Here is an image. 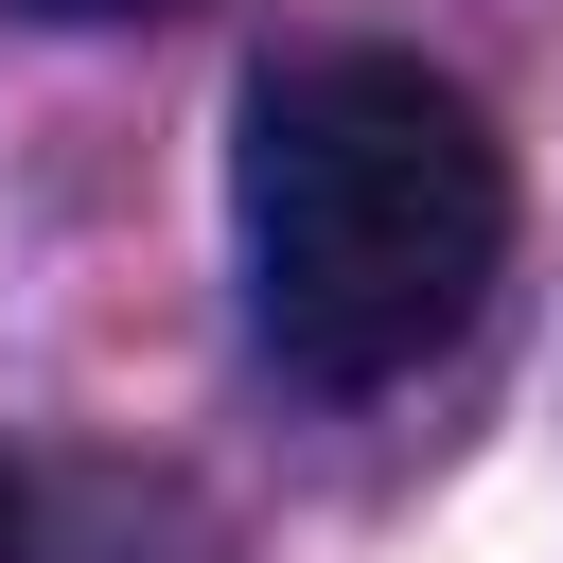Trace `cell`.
<instances>
[{
    "label": "cell",
    "mask_w": 563,
    "mask_h": 563,
    "mask_svg": "<svg viewBox=\"0 0 563 563\" xmlns=\"http://www.w3.org/2000/svg\"><path fill=\"white\" fill-rule=\"evenodd\" d=\"M0 563H18V493H0Z\"/></svg>",
    "instance_id": "3"
},
{
    "label": "cell",
    "mask_w": 563,
    "mask_h": 563,
    "mask_svg": "<svg viewBox=\"0 0 563 563\" xmlns=\"http://www.w3.org/2000/svg\"><path fill=\"white\" fill-rule=\"evenodd\" d=\"M246 334L299 387H405L510 264V141L422 53H282L229 141Z\"/></svg>",
    "instance_id": "1"
},
{
    "label": "cell",
    "mask_w": 563,
    "mask_h": 563,
    "mask_svg": "<svg viewBox=\"0 0 563 563\" xmlns=\"http://www.w3.org/2000/svg\"><path fill=\"white\" fill-rule=\"evenodd\" d=\"M18 18H70V35H106V18H176V0H18Z\"/></svg>",
    "instance_id": "2"
}]
</instances>
